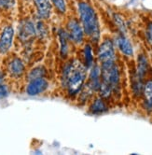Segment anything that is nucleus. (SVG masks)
<instances>
[{"label": "nucleus", "mask_w": 152, "mask_h": 155, "mask_svg": "<svg viewBox=\"0 0 152 155\" xmlns=\"http://www.w3.org/2000/svg\"><path fill=\"white\" fill-rule=\"evenodd\" d=\"M48 88V81L44 78H37V79L30 81L26 88L27 94L34 96L44 92Z\"/></svg>", "instance_id": "nucleus-5"}, {"label": "nucleus", "mask_w": 152, "mask_h": 155, "mask_svg": "<svg viewBox=\"0 0 152 155\" xmlns=\"http://www.w3.org/2000/svg\"><path fill=\"white\" fill-rule=\"evenodd\" d=\"M99 59L103 64L105 63H112L114 62V57H115V52H114V48L113 44L109 40H105L103 42L101 47L99 48Z\"/></svg>", "instance_id": "nucleus-4"}, {"label": "nucleus", "mask_w": 152, "mask_h": 155, "mask_svg": "<svg viewBox=\"0 0 152 155\" xmlns=\"http://www.w3.org/2000/svg\"><path fill=\"white\" fill-rule=\"evenodd\" d=\"M34 1L37 8L38 15L43 19L49 18L50 15V10H51L50 0H34Z\"/></svg>", "instance_id": "nucleus-9"}, {"label": "nucleus", "mask_w": 152, "mask_h": 155, "mask_svg": "<svg viewBox=\"0 0 152 155\" xmlns=\"http://www.w3.org/2000/svg\"><path fill=\"white\" fill-rule=\"evenodd\" d=\"M68 29L70 32L71 38L76 42V43H80L83 39V31L78 21L76 20H71L68 23Z\"/></svg>", "instance_id": "nucleus-7"}, {"label": "nucleus", "mask_w": 152, "mask_h": 155, "mask_svg": "<svg viewBox=\"0 0 152 155\" xmlns=\"http://www.w3.org/2000/svg\"><path fill=\"white\" fill-rule=\"evenodd\" d=\"M14 38V29L12 26H6L0 36V53H6L12 45Z\"/></svg>", "instance_id": "nucleus-3"}, {"label": "nucleus", "mask_w": 152, "mask_h": 155, "mask_svg": "<svg viewBox=\"0 0 152 155\" xmlns=\"http://www.w3.org/2000/svg\"><path fill=\"white\" fill-rule=\"evenodd\" d=\"M51 1L61 13L66 12V3H64V0H51Z\"/></svg>", "instance_id": "nucleus-18"}, {"label": "nucleus", "mask_w": 152, "mask_h": 155, "mask_svg": "<svg viewBox=\"0 0 152 155\" xmlns=\"http://www.w3.org/2000/svg\"><path fill=\"white\" fill-rule=\"evenodd\" d=\"M24 64L20 58L15 57L8 64V72L12 77L19 78L24 73Z\"/></svg>", "instance_id": "nucleus-8"}, {"label": "nucleus", "mask_w": 152, "mask_h": 155, "mask_svg": "<svg viewBox=\"0 0 152 155\" xmlns=\"http://www.w3.org/2000/svg\"><path fill=\"white\" fill-rule=\"evenodd\" d=\"M146 100L149 106H152V81H148L145 86Z\"/></svg>", "instance_id": "nucleus-15"}, {"label": "nucleus", "mask_w": 152, "mask_h": 155, "mask_svg": "<svg viewBox=\"0 0 152 155\" xmlns=\"http://www.w3.org/2000/svg\"><path fill=\"white\" fill-rule=\"evenodd\" d=\"M84 53H85V59H86V65L87 68H90L92 64V48L90 45H87L84 49Z\"/></svg>", "instance_id": "nucleus-16"}, {"label": "nucleus", "mask_w": 152, "mask_h": 155, "mask_svg": "<svg viewBox=\"0 0 152 155\" xmlns=\"http://www.w3.org/2000/svg\"><path fill=\"white\" fill-rule=\"evenodd\" d=\"M45 75V70L41 66H38V68H34L33 70H31L30 73L28 74V80L29 81L32 80L37 79V78H43V76Z\"/></svg>", "instance_id": "nucleus-13"}, {"label": "nucleus", "mask_w": 152, "mask_h": 155, "mask_svg": "<svg viewBox=\"0 0 152 155\" xmlns=\"http://www.w3.org/2000/svg\"><path fill=\"white\" fill-rule=\"evenodd\" d=\"M115 21H116L117 25L118 26V28L124 32L125 31V24H124V20L122 19V17L118 14H116L115 15Z\"/></svg>", "instance_id": "nucleus-19"}, {"label": "nucleus", "mask_w": 152, "mask_h": 155, "mask_svg": "<svg viewBox=\"0 0 152 155\" xmlns=\"http://www.w3.org/2000/svg\"><path fill=\"white\" fill-rule=\"evenodd\" d=\"M148 36L152 39V24H150L148 25Z\"/></svg>", "instance_id": "nucleus-21"}, {"label": "nucleus", "mask_w": 152, "mask_h": 155, "mask_svg": "<svg viewBox=\"0 0 152 155\" xmlns=\"http://www.w3.org/2000/svg\"><path fill=\"white\" fill-rule=\"evenodd\" d=\"M79 10L85 33L93 40H98L100 34L99 25L93 8L87 3H80Z\"/></svg>", "instance_id": "nucleus-2"}, {"label": "nucleus", "mask_w": 152, "mask_h": 155, "mask_svg": "<svg viewBox=\"0 0 152 155\" xmlns=\"http://www.w3.org/2000/svg\"><path fill=\"white\" fill-rule=\"evenodd\" d=\"M59 38L61 41V54L63 57H66L68 52V45H67V35L63 30H60Z\"/></svg>", "instance_id": "nucleus-12"}, {"label": "nucleus", "mask_w": 152, "mask_h": 155, "mask_svg": "<svg viewBox=\"0 0 152 155\" xmlns=\"http://www.w3.org/2000/svg\"><path fill=\"white\" fill-rule=\"evenodd\" d=\"M36 35V27L30 21H23L19 26V37L26 40Z\"/></svg>", "instance_id": "nucleus-6"}, {"label": "nucleus", "mask_w": 152, "mask_h": 155, "mask_svg": "<svg viewBox=\"0 0 152 155\" xmlns=\"http://www.w3.org/2000/svg\"><path fill=\"white\" fill-rule=\"evenodd\" d=\"M91 109L94 113H99V112L105 111L106 109V107H105V103L103 102V100H101V99H97V100H95L94 103L92 104Z\"/></svg>", "instance_id": "nucleus-14"}, {"label": "nucleus", "mask_w": 152, "mask_h": 155, "mask_svg": "<svg viewBox=\"0 0 152 155\" xmlns=\"http://www.w3.org/2000/svg\"><path fill=\"white\" fill-rule=\"evenodd\" d=\"M117 43H118V46L119 50H121L125 55L132 56L133 55V47L127 38H125L124 37H119L117 39Z\"/></svg>", "instance_id": "nucleus-11"}, {"label": "nucleus", "mask_w": 152, "mask_h": 155, "mask_svg": "<svg viewBox=\"0 0 152 155\" xmlns=\"http://www.w3.org/2000/svg\"><path fill=\"white\" fill-rule=\"evenodd\" d=\"M100 68L99 66H93L92 72H91V76H90V87L92 90H97L100 88Z\"/></svg>", "instance_id": "nucleus-10"}, {"label": "nucleus", "mask_w": 152, "mask_h": 155, "mask_svg": "<svg viewBox=\"0 0 152 155\" xmlns=\"http://www.w3.org/2000/svg\"><path fill=\"white\" fill-rule=\"evenodd\" d=\"M84 80L85 69L79 62H73L64 68L63 81L70 95H74L79 92Z\"/></svg>", "instance_id": "nucleus-1"}, {"label": "nucleus", "mask_w": 152, "mask_h": 155, "mask_svg": "<svg viewBox=\"0 0 152 155\" xmlns=\"http://www.w3.org/2000/svg\"><path fill=\"white\" fill-rule=\"evenodd\" d=\"M3 80H4V74L0 71V84L2 83V81H3Z\"/></svg>", "instance_id": "nucleus-22"}, {"label": "nucleus", "mask_w": 152, "mask_h": 155, "mask_svg": "<svg viewBox=\"0 0 152 155\" xmlns=\"http://www.w3.org/2000/svg\"><path fill=\"white\" fill-rule=\"evenodd\" d=\"M15 5V0H0V9L8 10L12 8Z\"/></svg>", "instance_id": "nucleus-17"}, {"label": "nucleus", "mask_w": 152, "mask_h": 155, "mask_svg": "<svg viewBox=\"0 0 152 155\" xmlns=\"http://www.w3.org/2000/svg\"><path fill=\"white\" fill-rule=\"evenodd\" d=\"M8 87H7L6 85L0 84V99L7 97V96H8Z\"/></svg>", "instance_id": "nucleus-20"}]
</instances>
